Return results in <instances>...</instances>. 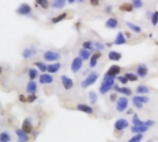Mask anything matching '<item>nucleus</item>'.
Returning <instances> with one entry per match:
<instances>
[{"label": "nucleus", "mask_w": 158, "mask_h": 142, "mask_svg": "<svg viewBox=\"0 0 158 142\" xmlns=\"http://www.w3.org/2000/svg\"><path fill=\"white\" fill-rule=\"evenodd\" d=\"M90 3L92 6H98L99 5V1L98 0H90Z\"/></svg>", "instance_id": "nucleus-47"}, {"label": "nucleus", "mask_w": 158, "mask_h": 142, "mask_svg": "<svg viewBox=\"0 0 158 142\" xmlns=\"http://www.w3.org/2000/svg\"><path fill=\"white\" fill-rule=\"evenodd\" d=\"M68 2L69 4H72L73 2H75V1H74V0H68Z\"/></svg>", "instance_id": "nucleus-51"}, {"label": "nucleus", "mask_w": 158, "mask_h": 142, "mask_svg": "<svg viewBox=\"0 0 158 142\" xmlns=\"http://www.w3.org/2000/svg\"><path fill=\"white\" fill-rule=\"evenodd\" d=\"M117 99V94L116 93H112L111 95H110V100L112 101V102H114V101H116Z\"/></svg>", "instance_id": "nucleus-49"}, {"label": "nucleus", "mask_w": 158, "mask_h": 142, "mask_svg": "<svg viewBox=\"0 0 158 142\" xmlns=\"http://www.w3.org/2000/svg\"><path fill=\"white\" fill-rule=\"evenodd\" d=\"M119 9L122 11H126V12H131V11L133 10V6H132V4L123 3L122 5L119 7Z\"/></svg>", "instance_id": "nucleus-26"}, {"label": "nucleus", "mask_w": 158, "mask_h": 142, "mask_svg": "<svg viewBox=\"0 0 158 142\" xmlns=\"http://www.w3.org/2000/svg\"><path fill=\"white\" fill-rule=\"evenodd\" d=\"M94 45H95V47H96V49H98V50H103L105 48V45L103 43H94Z\"/></svg>", "instance_id": "nucleus-44"}, {"label": "nucleus", "mask_w": 158, "mask_h": 142, "mask_svg": "<svg viewBox=\"0 0 158 142\" xmlns=\"http://www.w3.org/2000/svg\"><path fill=\"white\" fill-rule=\"evenodd\" d=\"M43 59L45 61H57L60 58V54L57 53L56 51H46L45 54H43Z\"/></svg>", "instance_id": "nucleus-3"}, {"label": "nucleus", "mask_w": 158, "mask_h": 142, "mask_svg": "<svg viewBox=\"0 0 158 142\" xmlns=\"http://www.w3.org/2000/svg\"><path fill=\"white\" fill-rule=\"evenodd\" d=\"M126 42H127V40H126V38H125V36L123 35V33L121 32H119L118 33H117L114 43H115L116 45H121V44L126 43Z\"/></svg>", "instance_id": "nucleus-19"}, {"label": "nucleus", "mask_w": 158, "mask_h": 142, "mask_svg": "<svg viewBox=\"0 0 158 142\" xmlns=\"http://www.w3.org/2000/svg\"><path fill=\"white\" fill-rule=\"evenodd\" d=\"M11 140V136L7 131H4L0 134V142H10Z\"/></svg>", "instance_id": "nucleus-25"}, {"label": "nucleus", "mask_w": 158, "mask_h": 142, "mask_svg": "<svg viewBox=\"0 0 158 142\" xmlns=\"http://www.w3.org/2000/svg\"><path fill=\"white\" fill-rule=\"evenodd\" d=\"M156 44H157V45H158V43H156Z\"/></svg>", "instance_id": "nucleus-53"}, {"label": "nucleus", "mask_w": 158, "mask_h": 142, "mask_svg": "<svg viewBox=\"0 0 158 142\" xmlns=\"http://www.w3.org/2000/svg\"><path fill=\"white\" fill-rule=\"evenodd\" d=\"M132 6H133V7H135V9H141L143 6V3L141 0H133V1H132Z\"/></svg>", "instance_id": "nucleus-41"}, {"label": "nucleus", "mask_w": 158, "mask_h": 142, "mask_svg": "<svg viewBox=\"0 0 158 142\" xmlns=\"http://www.w3.org/2000/svg\"><path fill=\"white\" fill-rule=\"evenodd\" d=\"M117 80H118V81L120 82V83H122V84H127L128 83V78L125 77V75L124 76H120V77H118L117 78Z\"/></svg>", "instance_id": "nucleus-42"}, {"label": "nucleus", "mask_w": 158, "mask_h": 142, "mask_svg": "<svg viewBox=\"0 0 158 142\" xmlns=\"http://www.w3.org/2000/svg\"><path fill=\"white\" fill-rule=\"evenodd\" d=\"M117 25H118V21L114 18H108L105 22V27L108 29H116L117 27Z\"/></svg>", "instance_id": "nucleus-20"}, {"label": "nucleus", "mask_w": 158, "mask_h": 142, "mask_svg": "<svg viewBox=\"0 0 158 142\" xmlns=\"http://www.w3.org/2000/svg\"><path fill=\"white\" fill-rule=\"evenodd\" d=\"M127 26L128 28H130L132 32H134L136 33H140L142 32V28L140 27V26H137L136 24H133V23H131V22H127Z\"/></svg>", "instance_id": "nucleus-29"}, {"label": "nucleus", "mask_w": 158, "mask_h": 142, "mask_svg": "<svg viewBox=\"0 0 158 142\" xmlns=\"http://www.w3.org/2000/svg\"><path fill=\"white\" fill-rule=\"evenodd\" d=\"M128 125L130 124H128V120H126V119H124V118H121V119H118V120H117V122L115 123V128L116 130L121 131V130L127 128Z\"/></svg>", "instance_id": "nucleus-8"}, {"label": "nucleus", "mask_w": 158, "mask_h": 142, "mask_svg": "<svg viewBox=\"0 0 158 142\" xmlns=\"http://www.w3.org/2000/svg\"><path fill=\"white\" fill-rule=\"evenodd\" d=\"M21 129L26 133V134H31L32 132V129H34V126H32V120L30 118H26L22 123V126H21Z\"/></svg>", "instance_id": "nucleus-6"}, {"label": "nucleus", "mask_w": 158, "mask_h": 142, "mask_svg": "<svg viewBox=\"0 0 158 142\" xmlns=\"http://www.w3.org/2000/svg\"><path fill=\"white\" fill-rule=\"evenodd\" d=\"M114 84H115V77L108 76V75H105L104 78H103L102 85L100 87V92L102 94H105L107 93L110 89L113 88Z\"/></svg>", "instance_id": "nucleus-1"}, {"label": "nucleus", "mask_w": 158, "mask_h": 142, "mask_svg": "<svg viewBox=\"0 0 158 142\" xmlns=\"http://www.w3.org/2000/svg\"><path fill=\"white\" fill-rule=\"evenodd\" d=\"M31 12H32V7L28 4H21L17 9V13L20 15H29L31 14Z\"/></svg>", "instance_id": "nucleus-7"}, {"label": "nucleus", "mask_w": 158, "mask_h": 142, "mask_svg": "<svg viewBox=\"0 0 158 142\" xmlns=\"http://www.w3.org/2000/svg\"><path fill=\"white\" fill-rule=\"evenodd\" d=\"M19 99H20V102H22V103L28 102V101H27V99L25 98V96H24L23 94H20V95L19 96Z\"/></svg>", "instance_id": "nucleus-46"}, {"label": "nucleus", "mask_w": 158, "mask_h": 142, "mask_svg": "<svg viewBox=\"0 0 158 142\" xmlns=\"http://www.w3.org/2000/svg\"><path fill=\"white\" fill-rule=\"evenodd\" d=\"M132 100H133V102H137V103H142V104L149 102L148 97H146V96H134Z\"/></svg>", "instance_id": "nucleus-27"}, {"label": "nucleus", "mask_w": 158, "mask_h": 142, "mask_svg": "<svg viewBox=\"0 0 158 142\" xmlns=\"http://www.w3.org/2000/svg\"><path fill=\"white\" fill-rule=\"evenodd\" d=\"M83 66V61L82 59L80 58V57H76L72 60V63H71V71L73 73H77L78 71L80 70V68H82Z\"/></svg>", "instance_id": "nucleus-5"}, {"label": "nucleus", "mask_w": 158, "mask_h": 142, "mask_svg": "<svg viewBox=\"0 0 158 142\" xmlns=\"http://www.w3.org/2000/svg\"><path fill=\"white\" fill-rule=\"evenodd\" d=\"M66 5V1L65 0H57L52 4V7L57 9H60L62 7H64Z\"/></svg>", "instance_id": "nucleus-28"}, {"label": "nucleus", "mask_w": 158, "mask_h": 142, "mask_svg": "<svg viewBox=\"0 0 158 142\" xmlns=\"http://www.w3.org/2000/svg\"><path fill=\"white\" fill-rule=\"evenodd\" d=\"M153 125H154V122H153V120H147V121L145 122V126H148V128H150V126H153Z\"/></svg>", "instance_id": "nucleus-45"}, {"label": "nucleus", "mask_w": 158, "mask_h": 142, "mask_svg": "<svg viewBox=\"0 0 158 142\" xmlns=\"http://www.w3.org/2000/svg\"><path fill=\"white\" fill-rule=\"evenodd\" d=\"M66 17H67V13H62V14L58 15V16H57V17H54L52 18V22H53L54 24H57L59 21L63 20L64 18H66Z\"/></svg>", "instance_id": "nucleus-31"}, {"label": "nucleus", "mask_w": 158, "mask_h": 142, "mask_svg": "<svg viewBox=\"0 0 158 142\" xmlns=\"http://www.w3.org/2000/svg\"><path fill=\"white\" fill-rule=\"evenodd\" d=\"M128 114H132V111H131V110H128Z\"/></svg>", "instance_id": "nucleus-52"}, {"label": "nucleus", "mask_w": 158, "mask_h": 142, "mask_svg": "<svg viewBox=\"0 0 158 142\" xmlns=\"http://www.w3.org/2000/svg\"><path fill=\"white\" fill-rule=\"evenodd\" d=\"M134 105L136 108H138V109H142V103H137V102H133Z\"/></svg>", "instance_id": "nucleus-48"}, {"label": "nucleus", "mask_w": 158, "mask_h": 142, "mask_svg": "<svg viewBox=\"0 0 158 142\" xmlns=\"http://www.w3.org/2000/svg\"><path fill=\"white\" fill-rule=\"evenodd\" d=\"M125 77L128 78V80L130 81H136L138 80V76H136L133 73H126L125 74Z\"/></svg>", "instance_id": "nucleus-39"}, {"label": "nucleus", "mask_w": 158, "mask_h": 142, "mask_svg": "<svg viewBox=\"0 0 158 142\" xmlns=\"http://www.w3.org/2000/svg\"><path fill=\"white\" fill-rule=\"evenodd\" d=\"M82 47H83V49L88 50V51H90V52L93 50V43H92L91 41H86V42H84L82 43Z\"/></svg>", "instance_id": "nucleus-34"}, {"label": "nucleus", "mask_w": 158, "mask_h": 142, "mask_svg": "<svg viewBox=\"0 0 158 142\" xmlns=\"http://www.w3.org/2000/svg\"><path fill=\"white\" fill-rule=\"evenodd\" d=\"M151 20H152V24L155 26L158 23V11H154L151 16Z\"/></svg>", "instance_id": "nucleus-37"}, {"label": "nucleus", "mask_w": 158, "mask_h": 142, "mask_svg": "<svg viewBox=\"0 0 158 142\" xmlns=\"http://www.w3.org/2000/svg\"><path fill=\"white\" fill-rule=\"evenodd\" d=\"M148 126H132L131 128V132L132 133H136V134H142V133H145L147 130H148Z\"/></svg>", "instance_id": "nucleus-18"}, {"label": "nucleus", "mask_w": 158, "mask_h": 142, "mask_svg": "<svg viewBox=\"0 0 158 142\" xmlns=\"http://www.w3.org/2000/svg\"><path fill=\"white\" fill-rule=\"evenodd\" d=\"M132 123H133V125L135 126H144L145 125V123L142 122L141 119L138 117L137 114L133 115V118H132Z\"/></svg>", "instance_id": "nucleus-30"}, {"label": "nucleus", "mask_w": 158, "mask_h": 142, "mask_svg": "<svg viewBox=\"0 0 158 142\" xmlns=\"http://www.w3.org/2000/svg\"><path fill=\"white\" fill-rule=\"evenodd\" d=\"M26 89L29 93H31V94H34V93L37 91V85L34 81H29L28 84H27V87Z\"/></svg>", "instance_id": "nucleus-22"}, {"label": "nucleus", "mask_w": 158, "mask_h": 142, "mask_svg": "<svg viewBox=\"0 0 158 142\" xmlns=\"http://www.w3.org/2000/svg\"><path fill=\"white\" fill-rule=\"evenodd\" d=\"M128 104V100L126 97H119V99L117 100V111H118L119 113L124 112L127 109Z\"/></svg>", "instance_id": "nucleus-4"}, {"label": "nucleus", "mask_w": 158, "mask_h": 142, "mask_svg": "<svg viewBox=\"0 0 158 142\" xmlns=\"http://www.w3.org/2000/svg\"><path fill=\"white\" fill-rule=\"evenodd\" d=\"M61 68V65L60 63H55V64H52V65H49L47 66V71H48L49 73H57L58 70L60 69Z\"/></svg>", "instance_id": "nucleus-23"}, {"label": "nucleus", "mask_w": 158, "mask_h": 142, "mask_svg": "<svg viewBox=\"0 0 158 142\" xmlns=\"http://www.w3.org/2000/svg\"><path fill=\"white\" fill-rule=\"evenodd\" d=\"M34 65L37 66V68H39V70L42 71V72H45V71L47 70V66H46L45 63H43V62H35Z\"/></svg>", "instance_id": "nucleus-35"}, {"label": "nucleus", "mask_w": 158, "mask_h": 142, "mask_svg": "<svg viewBox=\"0 0 158 142\" xmlns=\"http://www.w3.org/2000/svg\"><path fill=\"white\" fill-rule=\"evenodd\" d=\"M39 81L41 84H50L54 81L53 77L49 74H43L39 78Z\"/></svg>", "instance_id": "nucleus-10"}, {"label": "nucleus", "mask_w": 158, "mask_h": 142, "mask_svg": "<svg viewBox=\"0 0 158 142\" xmlns=\"http://www.w3.org/2000/svg\"><path fill=\"white\" fill-rule=\"evenodd\" d=\"M79 55L80 57L82 59V60H88L89 58H91V52L85 50V49H80L79 51Z\"/></svg>", "instance_id": "nucleus-24"}, {"label": "nucleus", "mask_w": 158, "mask_h": 142, "mask_svg": "<svg viewBox=\"0 0 158 142\" xmlns=\"http://www.w3.org/2000/svg\"><path fill=\"white\" fill-rule=\"evenodd\" d=\"M114 89H115V91L117 92H119V93H122V94L126 95V96H130L131 95V89L130 88H126V87H118L117 85L114 86Z\"/></svg>", "instance_id": "nucleus-15"}, {"label": "nucleus", "mask_w": 158, "mask_h": 142, "mask_svg": "<svg viewBox=\"0 0 158 142\" xmlns=\"http://www.w3.org/2000/svg\"><path fill=\"white\" fill-rule=\"evenodd\" d=\"M110 11H112V7L108 6L107 7H106V12H110Z\"/></svg>", "instance_id": "nucleus-50"}, {"label": "nucleus", "mask_w": 158, "mask_h": 142, "mask_svg": "<svg viewBox=\"0 0 158 142\" xmlns=\"http://www.w3.org/2000/svg\"><path fill=\"white\" fill-rule=\"evenodd\" d=\"M101 57V53L100 52H96L95 54H93L90 58V66L91 68H94L96 66L98 63V59Z\"/></svg>", "instance_id": "nucleus-17"}, {"label": "nucleus", "mask_w": 158, "mask_h": 142, "mask_svg": "<svg viewBox=\"0 0 158 142\" xmlns=\"http://www.w3.org/2000/svg\"><path fill=\"white\" fill-rule=\"evenodd\" d=\"M16 134L18 136V142H27L29 140V137L22 129H17Z\"/></svg>", "instance_id": "nucleus-13"}, {"label": "nucleus", "mask_w": 158, "mask_h": 142, "mask_svg": "<svg viewBox=\"0 0 158 142\" xmlns=\"http://www.w3.org/2000/svg\"><path fill=\"white\" fill-rule=\"evenodd\" d=\"M142 139H143V135H142V134H138V135L132 137L131 139L128 140V142H141Z\"/></svg>", "instance_id": "nucleus-38"}, {"label": "nucleus", "mask_w": 158, "mask_h": 142, "mask_svg": "<svg viewBox=\"0 0 158 142\" xmlns=\"http://www.w3.org/2000/svg\"><path fill=\"white\" fill-rule=\"evenodd\" d=\"M36 3H37V5H40L43 9H46L49 6V2L47 1V0H37Z\"/></svg>", "instance_id": "nucleus-40"}, {"label": "nucleus", "mask_w": 158, "mask_h": 142, "mask_svg": "<svg viewBox=\"0 0 158 142\" xmlns=\"http://www.w3.org/2000/svg\"><path fill=\"white\" fill-rule=\"evenodd\" d=\"M147 73H148V68L144 64H141L137 68V75L141 78H145Z\"/></svg>", "instance_id": "nucleus-14"}, {"label": "nucleus", "mask_w": 158, "mask_h": 142, "mask_svg": "<svg viewBox=\"0 0 158 142\" xmlns=\"http://www.w3.org/2000/svg\"><path fill=\"white\" fill-rule=\"evenodd\" d=\"M77 109L80 112H82V113L89 114H92L93 113V108L89 105H87V104H78V105H77Z\"/></svg>", "instance_id": "nucleus-16"}, {"label": "nucleus", "mask_w": 158, "mask_h": 142, "mask_svg": "<svg viewBox=\"0 0 158 142\" xmlns=\"http://www.w3.org/2000/svg\"><path fill=\"white\" fill-rule=\"evenodd\" d=\"M121 54L119 52H116V51H111L108 53V58L109 60L111 61H119L121 59Z\"/></svg>", "instance_id": "nucleus-21"}, {"label": "nucleus", "mask_w": 158, "mask_h": 142, "mask_svg": "<svg viewBox=\"0 0 158 142\" xmlns=\"http://www.w3.org/2000/svg\"><path fill=\"white\" fill-rule=\"evenodd\" d=\"M28 75H29V78H30V80H34L38 76V71L36 70L35 68H30V69H29Z\"/></svg>", "instance_id": "nucleus-33"}, {"label": "nucleus", "mask_w": 158, "mask_h": 142, "mask_svg": "<svg viewBox=\"0 0 158 142\" xmlns=\"http://www.w3.org/2000/svg\"><path fill=\"white\" fill-rule=\"evenodd\" d=\"M61 81H62V85H63V87L65 89H67V91H68V89H72L73 87V80H71V78H68L67 76H61Z\"/></svg>", "instance_id": "nucleus-9"}, {"label": "nucleus", "mask_w": 158, "mask_h": 142, "mask_svg": "<svg viewBox=\"0 0 158 142\" xmlns=\"http://www.w3.org/2000/svg\"><path fill=\"white\" fill-rule=\"evenodd\" d=\"M36 52L37 51H36V49L34 46H32L30 48H26V49H24V51L22 52V57L25 59H29V58L34 57V55L36 54Z\"/></svg>", "instance_id": "nucleus-11"}, {"label": "nucleus", "mask_w": 158, "mask_h": 142, "mask_svg": "<svg viewBox=\"0 0 158 142\" xmlns=\"http://www.w3.org/2000/svg\"><path fill=\"white\" fill-rule=\"evenodd\" d=\"M36 99H37V97H36V95H34V94H30V95L28 96L27 101H28L29 103H34Z\"/></svg>", "instance_id": "nucleus-43"}, {"label": "nucleus", "mask_w": 158, "mask_h": 142, "mask_svg": "<svg viewBox=\"0 0 158 142\" xmlns=\"http://www.w3.org/2000/svg\"><path fill=\"white\" fill-rule=\"evenodd\" d=\"M136 91H137V93H139V94H144V93L149 92V89L144 85H140L137 87Z\"/></svg>", "instance_id": "nucleus-32"}, {"label": "nucleus", "mask_w": 158, "mask_h": 142, "mask_svg": "<svg viewBox=\"0 0 158 142\" xmlns=\"http://www.w3.org/2000/svg\"><path fill=\"white\" fill-rule=\"evenodd\" d=\"M99 75L96 72H92L87 76V78L84 80L83 81H82V88H88L89 86H92L93 84H94L96 80H98Z\"/></svg>", "instance_id": "nucleus-2"}, {"label": "nucleus", "mask_w": 158, "mask_h": 142, "mask_svg": "<svg viewBox=\"0 0 158 142\" xmlns=\"http://www.w3.org/2000/svg\"><path fill=\"white\" fill-rule=\"evenodd\" d=\"M97 94L95 93L94 91H90L89 93V99H90V102L94 104V103H97Z\"/></svg>", "instance_id": "nucleus-36"}, {"label": "nucleus", "mask_w": 158, "mask_h": 142, "mask_svg": "<svg viewBox=\"0 0 158 142\" xmlns=\"http://www.w3.org/2000/svg\"><path fill=\"white\" fill-rule=\"evenodd\" d=\"M121 71V68L117 65H113L109 68V69L107 70V72H106V75H108V76H111V77H116L117 75H118Z\"/></svg>", "instance_id": "nucleus-12"}]
</instances>
